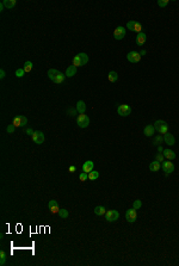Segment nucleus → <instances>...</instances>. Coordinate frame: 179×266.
Listing matches in <instances>:
<instances>
[{
    "label": "nucleus",
    "mask_w": 179,
    "mask_h": 266,
    "mask_svg": "<svg viewBox=\"0 0 179 266\" xmlns=\"http://www.w3.org/2000/svg\"><path fill=\"white\" fill-rule=\"evenodd\" d=\"M154 132H155V128L154 125H146L145 129H143V134H145L147 137H150V136H153L154 135Z\"/></svg>",
    "instance_id": "obj_15"
},
{
    "label": "nucleus",
    "mask_w": 179,
    "mask_h": 266,
    "mask_svg": "<svg viewBox=\"0 0 179 266\" xmlns=\"http://www.w3.org/2000/svg\"><path fill=\"white\" fill-rule=\"evenodd\" d=\"M79 179H80V181H85L86 179H88V173L81 172V173H80V175H79Z\"/></svg>",
    "instance_id": "obj_34"
},
{
    "label": "nucleus",
    "mask_w": 179,
    "mask_h": 266,
    "mask_svg": "<svg viewBox=\"0 0 179 266\" xmlns=\"http://www.w3.org/2000/svg\"><path fill=\"white\" fill-rule=\"evenodd\" d=\"M164 156L168 160H174L176 159V153L173 152L172 149H165L164 150Z\"/></svg>",
    "instance_id": "obj_19"
},
{
    "label": "nucleus",
    "mask_w": 179,
    "mask_h": 266,
    "mask_svg": "<svg viewBox=\"0 0 179 266\" xmlns=\"http://www.w3.org/2000/svg\"><path fill=\"white\" fill-rule=\"evenodd\" d=\"M6 258H7V255H6L5 251L0 252V265H1V266H4L6 264Z\"/></svg>",
    "instance_id": "obj_26"
},
{
    "label": "nucleus",
    "mask_w": 179,
    "mask_h": 266,
    "mask_svg": "<svg viewBox=\"0 0 179 266\" xmlns=\"http://www.w3.org/2000/svg\"><path fill=\"white\" fill-rule=\"evenodd\" d=\"M4 7H5V5H4V3L1 1V4H0V11H1V12L4 11Z\"/></svg>",
    "instance_id": "obj_43"
},
{
    "label": "nucleus",
    "mask_w": 179,
    "mask_h": 266,
    "mask_svg": "<svg viewBox=\"0 0 179 266\" xmlns=\"http://www.w3.org/2000/svg\"><path fill=\"white\" fill-rule=\"evenodd\" d=\"M164 141H165V143L168 145V146H173L176 143V138L172 134H169V132H167V134L164 135Z\"/></svg>",
    "instance_id": "obj_14"
},
{
    "label": "nucleus",
    "mask_w": 179,
    "mask_h": 266,
    "mask_svg": "<svg viewBox=\"0 0 179 266\" xmlns=\"http://www.w3.org/2000/svg\"><path fill=\"white\" fill-rule=\"evenodd\" d=\"M134 31L137 32V33L142 32V24L139 23V22H135V25H134Z\"/></svg>",
    "instance_id": "obj_31"
},
{
    "label": "nucleus",
    "mask_w": 179,
    "mask_h": 266,
    "mask_svg": "<svg viewBox=\"0 0 179 266\" xmlns=\"http://www.w3.org/2000/svg\"><path fill=\"white\" fill-rule=\"evenodd\" d=\"M127 60L129 62H131V63H136V62L141 61V54L137 51H130L127 55Z\"/></svg>",
    "instance_id": "obj_9"
},
{
    "label": "nucleus",
    "mask_w": 179,
    "mask_h": 266,
    "mask_svg": "<svg viewBox=\"0 0 179 266\" xmlns=\"http://www.w3.org/2000/svg\"><path fill=\"white\" fill-rule=\"evenodd\" d=\"M73 65H74L75 67H80V66H81V60H80L79 54L74 56V59H73Z\"/></svg>",
    "instance_id": "obj_28"
},
{
    "label": "nucleus",
    "mask_w": 179,
    "mask_h": 266,
    "mask_svg": "<svg viewBox=\"0 0 179 266\" xmlns=\"http://www.w3.org/2000/svg\"><path fill=\"white\" fill-rule=\"evenodd\" d=\"M75 109H77V111H78L79 113H85V111H86V104H85V102L79 100V102L77 103Z\"/></svg>",
    "instance_id": "obj_18"
},
{
    "label": "nucleus",
    "mask_w": 179,
    "mask_h": 266,
    "mask_svg": "<svg viewBox=\"0 0 179 266\" xmlns=\"http://www.w3.org/2000/svg\"><path fill=\"white\" fill-rule=\"evenodd\" d=\"M32 66H33V65H32V62H31V61H26L25 63H24V67H23V68H24V70H25V73L30 72V70L32 69Z\"/></svg>",
    "instance_id": "obj_27"
},
{
    "label": "nucleus",
    "mask_w": 179,
    "mask_h": 266,
    "mask_svg": "<svg viewBox=\"0 0 179 266\" xmlns=\"http://www.w3.org/2000/svg\"><path fill=\"white\" fill-rule=\"evenodd\" d=\"M31 138H32V141H33L36 145H42L44 142V140H46V136H44V134H43L42 131L36 130L33 132V135L31 136Z\"/></svg>",
    "instance_id": "obj_7"
},
{
    "label": "nucleus",
    "mask_w": 179,
    "mask_h": 266,
    "mask_svg": "<svg viewBox=\"0 0 179 266\" xmlns=\"http://www.w3.org/2000/svg\"><path fill=\"white\" fill-rule=\"evenodd\" d=\"M3 3H4V5H5L6 8H13L16 6V4H17L16 0H4Z\"/></svg>",
    "instance_id": "obj_23"
},
{
    "label": "nucleus",
    "mask_w": 179,
    "mask_h": 266,
    "mask_svg": "<svg viewBox=\"0 0 179 266\" xmlns=\"http://www.w3.org/2000/svg\"><path fill=\"white\" fill-rule=\"evenodd\" d=\"M47 75H48V78L50 79L53 83H55V84H62V83H64V80H65V75H66V74H64L62 72H60V70H57V69H55V68H50V69L48 70Z\"/></svg>",
    "instance_id": "obj_1"
},
{
    "label": "nucleus",
    "mask_w": 179,
    "mask_h": 266,
    "mask_svg": "<svg viewBox=\"0 0 179 266\" xmlns=\"http://www.w3.org/2000/svg\"><path fill=\"white\" fill-rule=\"evenodd\" d=\"M14 74H16L17 78H23L24 74H25V70H24V68H18V69L16 70Z\"/></svg>",
    "instance_id": "obj_32"
},
{
    "label": "nucleus",
    "mask_w": 179,
    "mask_h": 266,
    "mask_svg": "<svg viewBox=\"0 0 179 266\" xmlns=\"http://www.w3.org/2000/svg\"><path fill=\"white\" fill-rule=\"evenodd\" d=\"M93 212H94V214H96L97 216H103V215H105L106 209H105L104 207H102V205H98V207H96V208H94Z\"/></svg>",
    "instance_id": "obj_20"
},
{
    "label": "nucleus",
    "mask_w": 179,
    "mask_h": 266,
    "mask_svg": "<svg viewBox=\"0 0 179 266\" xmlns=\"http://www.w3.org/2000/svg\"><path fill=\"white\" fill-rule=\"evenodd\" d=\"M14 125H13V124H10V125H7V128H6V131L8 132V134H13V132H14Z\"/></svg>",
    "instance_id": "obj_37"
},
{
    "label": "nucleus",
    "mask_w": 179,
    "mask_h": 266,
    "mask_svg": "<svg viewBox=\"0 0 179 266\" xmlns=\"http://www.w3.org/2000/svg\"><path fill=\"white\" fill-rule=\"evenodd\" d=\"M154 128H155V130L159 132V134H167L168 132V124L165 122V121H156L155 123H154Z\"/></svg>",
    "instance_id": "obj_2"
},
{
    "label": "nucleus",
    "mask_w": 179,
    "mask_h": 266,
    "mask_svg": "<svg viewBox=\"0 0 179 266\" xmlns=\"http://www.w3.org/2000/svg\"><path fill=\"white\" fill-rule=\"evenodd\" d=\"M59 216H60L61 218H67V217H68V210H66V209H60Z\"/></svg>",
    "instance_id": "obj_30"
},
{
    "label": "nucleus",
    "mask_w": 179,
    "mask_h": 266,
    "mask_svg": "<svg viewBox=\"0 0 179 266\" xmlns=\"http://www.w3.org/2000/svg\"><path fill=\"white\" fill-rule=\"evenodd\" d=\"M79 56H80V60H81V66L86 65L88 62V56H87V54H85V53H79Z\"/></svg>",
    "instance_id": "obj_25"
},
{
    "label": "nucleus",
    "mask_w": 179,
    "mask_h": 266,
    "mask_svg": "<svg viewBox=\"0 0 179 266\" xmlns=\"http://www.w3.org/2000/svg\"><path fill=\"white\" fill-rule=\"evenodd\" d=\"M160 167H161V165H160V162L156 161V160L149 164V170H150L152 172H158V171L160 170Z\"/></svg>",
    "instance_id": "obj_21"
},
{
    "label": "nucleus",
    "mask_w": 179,
    "mask_h": 266,
    "mask_svg": "<svg viewBox=\"0 0 179 266\" xmlns=\"http://www.w3.org/2000/svg\"><path fill=\"white\" fill-rule=\"evenodd\" d=\"M137 218V214H136V209H128L127 211H125V220L128 221L129 223H134L136 221Z\"/></svg>",
    "instance_id": "obj_5"
},
{
    "label": "nucleus",
    "mask_w": 179,
    "mask_h": 266,
    "mask_svg": "<svg viewBox=\"0 0 179 266\" xmlns=\"http://www.w3.org/2000/svg\"><path fill=\"white\" fill-rule=\"evenodd\" d=\"M124 36H125V28L122 25L117 26L113 31V38L115 40H122V38H124Z\"/></svg>",
    "instance_id": "obj_10"
},
{
    "label": "nucleus",
    "mask_w": 179,
    "mask_h": 266,
    "mask_svg": "<svg viewBox=\"0 0 179 266\" xmlns=\"http://www.w3.org/2000/svg\"><path fill=\"white\" fill-rule=\"evenodd\" d=\"M75 170H77L75 166H70L69 167V172H75Z\"/></svg>",
    "instance_id": "obj_42"
},
{
    "label": "nucleus",
    "mask_w": 179,
    "mask_h": 266,
    "mask_svg": "<svg viewBox=\"0 0 179 266\" xmlns=\"http://www.w3.org/2000/svg\"><path fill=\"white\" fill-rule=\"evenodd\" d=\"M65 74H66V76H68V78H72V76H74V75L77 74V67H75L74 65H72V66L67 67V69H66V72H65Z\"/></svg>",
    "instance_id": "obj_17"
},
{
    "label": "nucleus",
    "mask_w": 179,
    "mask_h": 266,
    "mask_svg": "<svg viewBox=\"0 0 179 266\" xmlns=\"http://www.w3.org/2000/svg\"><path fill=\"white\" fill-rule=\"evenodd\" d=\"M134 25H135V20H130L127 23V29H129L130 31H134Z\"/></svg>",
    "instance_id": "obj_36"
},
{
    "label": "nucleus",
    "mask_w": 179,
    "mask_h": 266,
    "mask_svg": "<svg viewBox=\"0 0 179 266\" xmlns=\"http://www.w3.org/2000/svg\"><path fill=\"white\" fill-rule=\"evenodd\" d=\"M107 79H109L110 83H116L118 79V74L116 73L115 70H111V72H109V74H107Z\"/></svg>",
    "instance_id": "obj_22"
},
{
    "label": "nucleus",
    "mask_w": 179,
    "mask_h": 266,
    "mask_svg": "<svg viewBox=\"0 0 179 266\" xmlns=\"http://www.w3.org/2000/svg\"><path fill=\"white\" fill-rule=\"evenodd\" d=\"M99 178V172H97V171H91L88 173V179L90 180H96Z\"/></svg>",
    "instance_id": "obj_24"
},
{
    "label": "nucleus",
    "mask_w": 179,
    "mask_h": 266,
    "mask_svg": "<svg viewBox=\"0 0 179 266\" xmlns=\"http://www.w3.org/2000/svg\"><path fill=\"white\" fill-rule=\"evenodd\" d=\"M117 112H118L120 116L127 117V116H129V115L131 113V108H130L129 105H127V104H122V105H120L118 108H117Z\"/></svg>",
    "instance_id": "obj_6"
},
{
    "label": "nucleus",
    "mask_w": 179,
    "mask_h": 266,
    "mask_svg": "<svg viewBox=\"0 0 179 266\" xmlns=\"http://www.w3.org/2000/svg\"><path fill=\"white\" fill-rule=\"evenodd\" d=\"M77 124L79 128H87L90 125V117L85 113H80L77 118Z\"/></svg>",
    "instance_id": "obj_3"
},
{
    "label": "nucleus",
    "mask_w": 179,
    "mask_h": 266,
    "mask_svg": "<svg viewBox=\"0 0 179 266\" xmlns=\"http://www.w3.org/2000/svg\"><path fill=\"white\" fill-rule=\"evenodd\" d=\"M163 141H164V137H163V136H160V135H158V136H155V137H154L153 143H154L155 146H160V143L163 142Z\"/></svg>",
    "instance_id": "obj_29"
},
{
    "label": "nucleus",
    "mask_w": 179,
    "mask_h": 266,
    "mask_svg": "<svg viewBox=\"0 0 179 266\" xmlns=\"http://www.w3.org/2000/svg\"><path fill=\"white\" fill-rule=\"evenodd\" d=\"M161 168H163V171L166 173V174H171L173 171H174V165L171 162V160H167V161H164L163 165H161Z\"/></svg>",
    "instance_id": "obj_11"
},
{
    "label": "nucleus",
    "mask_w": 179,
    "mask_h": 266,
    "mask_svg": "<svg viewBox=\"0 0 179 266\" xmlns=\"http://www.w3.org/2000/svg\"><path fill=\"white\" fill-rule=\"evenodd\" d=\"M140 54H141V56H143V55H145V54H146V50H142V51L140 53Z\"/></svg>",
    "instance_id": "obj_45"
},
{
    "label": "nucleus",
    "mask_w": 179,
    "mask_h": 266,
    "mask_svg": "<svg viewBox=\"0 0 179 266\" xmlns=\"http://www.w3.org/2000/svg\"><path fill=\"white\" fill-rule=\"evenodd\" d=\"M33 132H35V131H33L31 128H26V129H25V134H26V135L32 136V135H33Z\"/></svg>",
    "instance_id": "obj_39"
},
{
    "label": "nucleus",
    "mask_w": 179,
    "mask_h": 266,
    "mask_svg": "<svg viewBox=\"0 0 179 266\" xmlns=\"http://www.w3.org/2000/svg\"><path fill=\"white\" fill-rule=\"evenodd\" d=\"M120 218V212L117 210H107L105 212V220L107 222H116Z\"/></svg>",
    "instance_id": "obj_4"
},
{
    "label": "nucleus",
    "mask_w": 179,
    "mask_h": 266,
    "mask_svg": "<svg viewBox=\"0 0 179 266\" xmlns=\"http://www.w3.org/2000/svg\"><path fill=\"white\" fill-rule=\"evenodd\" d=\"M158 150H159V153L164 152V149H163V147H161V146H158Z\"/></svg>",
    "instance_id": "obj_44"
},
{
    "label": "nucleus",
    "mask_w": 179,
    "mask_h": 266,
    "mask_svg": "<svg viewBox=\"0 0 179 266\" xmlns=\"http://www.w3.org/2000/svg\"><path fill=\"white\" fill-rule=\"evenodd\" d=\"M48 209L50 210L51 214H59L60 208H59V203H57V201L51 199V201L48 203Z\"/></svg>",
    "instance_id": "obj_12"
},
{
    "label": "nucleus",
    "mask_w": 179,
    "mask_h": 266,
    "mask_svg": "<svg viewBox=\"0 0 179 266\" xmlns=\"http://www.w3.org/2000/svg\"><path fill=\"white\" fill-rule=\"evenodd\" d=\"M5 76H6L5 70H4V69H1V70H0V79H4Z\"/></svg>",
    "instance_id": "obj_41"
},
{
    "label": "nucleus",
    "mask_w": 179,
    "mask_h": 266,
    "mask_svg": "<svg viewBox=\"0 0 179 266\" xmlns=\"http://www.w3.org/2000/svg\"><path fill=\"white\" fill-rule=\"evenodd\" d=\"M164 158H165V156H164V154H160V153H159V154H156V156H155V160H156V161H159V162H163Z\"/></svg>",
    "instance_id": "obj_38"
},
{
    "label": "nucleus",
    "mask_w": 179,
    "mask_h": 266,
    "mask_svg": "<svg viewBox=\"0 0 179 266\" xmlns=\"http://www.w3.org/2000/svg\"><path fill=\"white\" fill-rule=\"evenodd\" d=\"M78 111H77V109H70L69 111H68V115H69V116H74V115L77 113Z\"/></svg>",
    "instance_id": "obj_40"
},
{
    "label": "nucleus",
    "mask_w": 179,
    "mask_h": 266,
    "mask_svg": "<svg viewBox=\"0 0 179 266\" xmlns=\"http://www.w3.org/2000/svg\"><path fill=\"white\" fill-rule=\"evenodd\" d=\"M12 124H13L14 127L23 128V127H25L26 124H28V118H26L25 116H17V117H14Z\"/></svg>",
    "instance_id": "obj_8"
},
{
    "label": "nucleus",
    "mask_w": 179,
    "mask_h": 266,
    "mask_svg": "<svg viewBox=\"0 0 179 266\" xmlns=\"http://www.w3.org/2000/svg\"><path fill=\"white\" fill-rule=\"evenodd\" d=\"M168 4H169L168 0H159V1H158V5H159L160 7H165V6H167Z\"/></svg>",
    "instance_id": "obj_35"
},
{
    "label": "nucleus",
    "mask_w": 179,
    "mask_h": 266,
    "mask_svg": "<svg viewBox=\"0 0 179 266\" xmlns=\"http://www.w3.org/2000/svg\"><path fill=\"white\" fill-rule=\"evenodd\" d=\"M93 166H94L93 161L87 160V161H86V162H84V165H83V172L90 173L91 171H93Z\"/></svg>",
    "instance_id": "obj_16"
},
{
    "label": "nucleus",
    "mask_w": 179,
    "mask_h": 266,
    "mask_svg": "<svg viewBox=\"0 0 179 266\" xmlns=\"http://www.w3.org/2000/svg\"><path fill=\"white\" fill-rule=\"evenodd\" d=\"M146 41H147V36H146V33L145 32H140V33H137V36H136V44L137 46H143V44L146 43Z\"/></svg>",
    "instance_id": "obj_13"
},
{
    "label": "nucleus",
    "mask_w": 179,
    "mask_h": 266,
    "mask_svg": "<svg viewBox=\"0 0 179 266\" xmlns=\"http://www.w3.org/2000/svg\"><path fill=\"white\" fill-rule=\"evenodd\" d=\"M142 207V202H141V199H136V201H134V203H133V208L134 209H140Z\"/></svg>",
    "instance_id": "obj_33"
}]
</instances>
